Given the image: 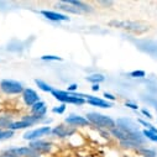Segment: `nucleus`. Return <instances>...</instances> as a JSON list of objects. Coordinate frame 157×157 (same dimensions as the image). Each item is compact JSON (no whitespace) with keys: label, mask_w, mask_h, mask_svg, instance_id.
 Here are the masks:
<instances>
[{"label":"nucleus","mask_w":157,"mask_h":157,"mask_svg":"<svg viewBox=\"0 0 157 157\" xmlns=\"http://www.w3.org/2000/svg\"><path fill=\"white\" fill-rule=\"evenodd\" d=\"M57 100L62 101L63 104H75V105H82L86 103V94L81 93H71L66 90H59V89H53L51 93Z\"/></svg>","instance_id":"obj_1"},{"label":"nucleus","mask_w":157,"mask_h":157,"mask_svg":"<svg viewBox=\"0 0 157 157\" xmlns=\"http://www.w3.org/2000/svg\"><path fill=\"white\" fill-rule=\"evenodd\" d=\"M87 120L92 124H94L95 126L99 128H104V129H114L116 126V121L114 119H111L108 115H103L99 113H88L87 114Z\"/></svg>","instance_id":"obj_2"},{"label":"nucleus","mask_w":157,"mask_h":157,"mask_svg":"<svg viewBox=\"0 0 157 157\" xmlns=\"http://www.w3.org/2000/svg\"><path fill=\"white\" fill-rule=\"evenodd\" d=\"M110 25L131 31V32H136V33H144L148 30L147 26L141 25L140 22H135V21H110Z\"/></svg>","instance_id":"obj_3"},{"label":"nucleus","mask_w":157,"mask_h":157,"mask_svg":"<svg viewBox=\"0 0 157 157\" xmlns=\"http://www.w3.org/2000/svg\"><path fill=\"white\" fill-rule=\"evenodd\" d=\"M0 88L3 92L8 93V94H19L21 92H24L22 84L20 82L13 81V79H3L0 83Z\"/></svg>","instance_id":"obj_4"},{"label":"nucleus","mask_w":157,"mask_h":157,"mask_svg":"<svg viewBox=\"0 0 157 157\" xmlns=\"http://www.w3.org/2000/svg\"><path fill=\"white\" fill-rule=\"evenodd\" d=\"M8 155L14 157H38L40 153L33 151L31 147H16V148H9L6 151Z\"/></svg>","instance_id":"obj_5"},{"label":"nucleus","mask_w":157,"mask_h":157,"mask_svg":"<svg viewBox=\"0 0 157 157\" xmlns=\"http://www.w3.org/2000/svg\"><path fill=\"white\" fill-rule=\"evenodd\" d=\"M52 130L50 126H42V128H37L35 130H30L27 131L25 135H24V139L25 140H29V141H33V140H37L42 136H46L48 134H51Z\"/></svg>","instance_id":"obj_6"},{"label":"nucleus","mask_w":157,"mask_h":157,"mask_svg":"<svg viewBox=\"0 0 157 157\" xmlns=\"http://www.w3.org/2000/svg\"><path fill=\"white\" fill-rule=\"evenodd\" d=\"M116 124H117V128L124 129L129 132H139L140 131L139 125L132 119H130V117H120V119L116 120Z\"/></svg>","instance_id":"obj_7"},{"label":"nucleus","mask_w":157,"mask_h":157,"mask_svg":"<svg viewBox=\"0 0 157 157\" xmlns=\"http://www.w3.org/2000/svg\"><path fill=\"white\" fill-rule=\"evenodd\" d=\"M22 98H24V101H25L27 105H30V106H32L33 104H36V103L40 101V97H38L37 93H36L33 89H31V88L24 89V92H22Z\"/></svg>","instance_id":"obj_8"},{"label":"nucleus","mask_w":157,"mask_h":157,"mask_svg":"<svg viewBox=\"0 0 157 157\" xmlns=\"http://www.w3.org/2000/svg\"><path fill=\"white\" fill-rule=\"evenodd\" d=\"M41 14L51 20V21H56V22H61V21H69V17L64 14H59V13H56V11H50V10H42Z\"/></svg>","instance_id":"obj_9"},{"label":"nucleus","mask_w":157,"mask_h":157,"mask_svg":"<svg viewBox=\"0 0 157 157\" xmlns=\"http://www.w3.org/2000/svg\"><path fill=\"white\" fill-rule=\"evenodd\" d=\"M66 121L73 126H87L89 124L87 117L81 116V115H69L66 119Z\"/></svg>","instance_id":"obj_10"},{"label":"nucleus","mask_w":157,"mask_h":157,"mask_svg":"<svg viewBox=\"0 0 157 157\" xmlns=\"http://www.w3.org/2000/svg\"><path fill=\"white\" fill-rule=\"evenodd\" d=\"M86 101L90 105H94V106H100V108H111L113 104L104 100V99H100L98 97H93V95H87L86 98Z\"/></svg>","instance_id":"obj_11"},{"label":"nucleus","mask_w":157,"mask_h":157,"mask_svg":"<svg viewBox=\"0 0 157 157\" xmlns=\"http://www.w3.org/2000/svg\"><path fill=\"white\" fill-rule=\"evenodd\" d=\"M30 147H31L33 151H36L37 153L47 152V151L51 150V145L47 144V142H44V141H33V142H31Z\"/></svg>","instance_id":"obj_12"},{"label":"nucleus","mask_w":157,"mask_h":157,"mask_svg":"<svg viewBox=\"0 0 157 157\" xmlns=\"http://www.w3.org/2000/svg\"><path fill=\"white\" fill-rule=\"evenodd\" d=\"M52 132L56 135V136H61V137H64V136H69L72 134H74V129L72 128H68V126H63V125H59L57 128H55L52 130Z\"/></svg>","instance_id":"obj_13"},{"label":"nucleus","mask_w":157,"mask_h":157,"mask_svg":"<svg viewBox=\"0 0 157 157\" xmlns=\"http://www.w3.org/2000/svg\"><path fill=\"white\" fill-rule=\"evenodd\" d=\"M46 110H47L46 104H45L44 101H41V100L32 105V113H33L35 115H37V116H41V117H42V116L45 115Z\"/></svg>","instance_id":"obj_14"},{"label":"nucleus","mask_w":157,"mask_h":157,"mask_svg":"<svg viewBox=\"0 0 157 157\" xmlns=\"http://www.w3.org/2000/svg\"><path fill=\"white\" fill-rule=\"evenodd\" d=\"M32 124L29 121V120H26V119H22L21 121H16V123H13V124H9V130H11V131H14V130H17V129H25V128H29V126H31Z\"/></svg>","instance_id":"obj_15"},{"label":"nucleus","mask_w":157,"mask_h":157,"mask_svg":"<svg viewBox=\"0 0 157 157\" xmlns=\"http://www.w3.org/2000/svg\"><path fill=\"white\" fill-rule=\"evenodd\" d=\"M58 9H61V10H63V11L72 13V14H79V13H82L79 9H77L75 6H73V5H71V4H67L64 0L58 4Z\"/></svg>","instance_id":"obj_16"},{"label":"nucleus","mask_w":157,"mask_h":157,"mask_svg":"<svg viewBox=\"0 0 157 157\" xmlns=\"http://www.w3.org/2000/svg\"><path fill=\"white\" fill-rule=\"evenodd\" d=\"M64 2H66L67 4H71V5L75 6L77 9H79L81 11H90V10H92L90 6L86 5V4L82 3V2H78V0H64Z\"/></svg>","instance_id":"obj_17"},{"label":"nucleus","mask_w":157,"mask_h":157,"mask_svg":"<svg viewBox=\"0 0 157 157\" xmlns=\"http://www.w3.org/2000/svg\"><path fill=\"white\" fill-rule=\"evenodd\" d=\"M137 151H139V153H140L142 157H157L156 150L150 148V147H147V146H142V147L139 148Z\"/></svg>","instance_id":"obj_18"},{"label":"nucleus","mask_w":157,"mask_h":157,"mask_svg":"<svg viewBox=\"0 0 157 157\" xmlns=\"http://www.w3.org/2000/svg\"><path fill=\"white\" fill-rule=\"evenodd\" d=\"M104 79H105V77L103 74H92V75L87 77V81L93 84H99V83L104 82Z\"/></svg>","instance_id":"obj_19"},{"label":"nucleus","mask_w":157,"mask_h":157,"mask_svg":"<svg viewBox=\"0 0 157 157\" xmlns=\"http://www.w3.org/2000/svg\"><path fill=\"white\" fill-rule=\"evenodd\" d=\"M35 83L37 84V87L40 88L41 90H44V92H47V93H52V90H53V88L51 87V86H48L47 83H45L44 81H41V79H36L35 81Z\"/></svg>","instance_id":"obj_20"},{"label":"nucleus","mask_w":157,"mask_h":157,"mask_svg":"<svg viewBox=\"0 0 157 157\" xmlns=\"http://www.w3.org/2000/svg\"><path fill=\"white\" fill-rule=\"evenodd\" d=\"M142 134H144V136L147 139V140H150V141H152V142H157V134H155V132H152V131H150V130H144L142 131Z\"/></svg>","instance_id":"obj_21"},{"label":"nucleus","mask_w":157,"mask_h":157,"mask_svg":"<svg viewBox=\"0 0 157 157\" xmlns=\"http://www.w3.org/2000/svg\"><path fill=\"white\" fill-rule=\"evenodd\" d=\"M139 123H140L142 126H145L146 130H150V131L157 134V128H155L152 124H150V123H147V121H145V120H142V119H139Z\"/></svg>","instance_id":"obj_22"},{"label":"nucleus","mask_w":157,"mask_h":157,"mask_svg":"<svg viewBox=\"0 0 157 157\" xmlns=\"http://www.w3.org/2000/svg\"><path fill=\"white\" fill-rule=\"evenodd\" d=\"M13 131L11 130H2L0 129V140H6V139H10L13 136Z\"/></svg>","instance_id":"obj_23"},{"label":"nucleus","mask_w":157,"mask_h":157,"mask_svg":"<svg viewBox=\"0 0 157 157\" xmlns=\"http://www.w3.org/2000/svg\"><path fill=\"white\" fill-rule=\"evenodd\" d=\"M129 75L131 78H144L146 75V72L145 71H132L129 73Z\"/></svg>","instance_id":"obj_24"},{"label":"nucleus","mask_w":157,"mask_h":157,"mask_svg":"<svg viewBox=\"0 0 157 157\" xmlns=\"http://www.w3.org/2000/svg\"><path fill=\"white\" fill-rule=\"evenodd\" d=\"M42 61H62L61 57L58 56H51V55H46V56H42L41 57Z\"/></svg>","instance_id":"obj_25"},{"label":"nucleus","mask_w":157,"mask_h":157,"mask_svg":"<svg viewBox=\"0 0 157 157\" xmlns=\"http://www.w3.org/2000/svg\"><path fill=\"white\" fill-rule=\"evenodd\" d=\"M64 110H66V104H62V105H59L58 108H53V109H52L53 113H58V114H62Z\"/></svg>","instance_id":"obj_26"},{"label":"nucleus","mask_w":157,"mask_h":157,"mask_svg":"<svg viewBox=\"0 0 157 157\" xmlns=\"http://www.w3.org/2000/svg\"><path fill=\"white\" fill-rule=\"evenodd\" d=\"M125 106L126 108H130V109H134V110H137L139 109V105L135 104V103H131V101H126L125 103Z\"/></svg>","instance_id":"obj_27"},{"label":"nucleus","mask_w":157,"mask_h":157,"mask_svg":"<svg viewBox=\"0 0 157 157\" xmlns=\"http://www.w3.org/2000/svg\"><path fill=\"white\" fill-rule=\"evenodd\" d=\"M141 113H142V115H144V116H146V117H147V119H152V117H153V116H152V114H151L147 109H145V108H144V109H141Z\"/></svg>","instance_id":"obj_28"},{"label":"nucleus","mask_w":157,"mask_h":157,"mask_svg":"<svg viewBox=\"0 0 157 157\" xmlns=\"http://www.w3.org/2000/svg\"><path fill=\"white\" fill-rule=\"evenodd\" d=\"M104 97H105L106 99H109V100H111V101H114V100L116 99V98H115V97H114L113 94H110V93H108V92H105V93H104Z\"/></svg>","instance_id":"obj_29"},{"label":"nucleus","mask_w":157,"mask_h":157,"mask_svg":"<svg viewBox=\"0 0 157 157\" xmlns=\"http://www.w3.org/2000/svg\"><path fill=\"white\" fill-rule=\"evenodd\" d=\"M78 88V86L77 84H72V86H69L68 87V92H71V93H74V90Z\"/></svg>","instance_id":"obj_30"},{"label":"nucleus","mask_w":157,"mask_h":157,"mask_svg":"<svg viewBox=\"0 0 157 157\" xmlns=\"http://www.w3.org/2000/svg\"><path fill=\"white\" fill-rule=\"evenodd\" d=\"M92 89H93L94 92H98V90L100 89V87H99V84H93V87H92Z\"/></svg>","instance_id":"obj_31"},{"label":"nucleus","mask_w":157,"mask_h":157,"mask_svg":"<svg viewBox=\"0 0 157 157\" xmlns=\"http://www.w3.org/2000/svg\"><path fill=\"white\" fill-rule=\"evenodd\" d=\"M101 4H105V5H111L113 2H101Z\"/></svg>","instance_id":"obj_32"},{"label":"nucleus","mask_w":157,"mask_h":157,"mask_svg":"<svg viewBox=\"0 0 157 157\" xmlns=\"http://www.w3.org/2000/svg\"><path fill=\"white\" fill-rule=\"evenodd\" d=\"M2 157H14V156H10V155H6V156H2Z\"/></svg>","instance_id":"obj_33"}]
</instances>
